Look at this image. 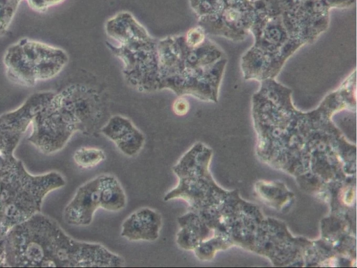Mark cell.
<instances>
[{"instance_id": "cell-7", "label": "cell", "mask_w": 357, "mask_h": 268, "mask_svg": "<svg viewBox=\"0 0 357 268\" xmlns=\"http://www.w3.org/2000/svg\"><path fill=\"white\" fill-rule=\"evenodd\" d=\"M54 93L50 90L35 92L18 107L0 116V156L14 155L34 116Z\"/></svg>"}, {"instance_id": "cell-1", "label": "cell", "mask_w": 357, "mask_h": 268, "mask_svg": "<svg viewBox=\"0 0 357 268\" xmlns=\"http://www.w3.org/2000/svg\"><path fill=\"white\" fill-rule=\"evenodd\" d=\"M105 31L107 46L122 63L123 78L134 90H167L176 96L218 102L227 59L208 38L195 48L185 43L183 34L155 38L128 11L109 18Z\"/></svg>"}, {"instance_id": "cell-12", "label": "cell", "mask_w": 357, "mask_h": 268, "mask_svg": "<svg viewBox=\"0 0 357 268\" xmlns=\"http://www.w3.org/2000/svg\"><path fill=\"white\" fill-rule=\"evenodd\" d=\"M99 203L100 208L109 212H118L126 207L125 191L115 176L100 175Z\"/></svg>"}, {"instance_id": "cell-13", "label": "cell", "mask_w": 357, "mask_h": 268, "mask_svg": "<svg viewBox=\"0 0 357 268\" xmlns=\"http://www.w3.org/2000/svg\"><path fill=\"white\" fill-rule=\"evenodd\" d=\"M105 157V153L102 149L91 147H82L77 149L73 155L75 164L84 168L96 166L103 161Z\"/></svg>"}, {"instance_id": "cell-14", "label": "cell", "mask_w": 357, "mask_h": 268, "mask_svg": "<svg viewBox=\"0 0 357 268\" xmlns=\"http://www.w3.org/2000/svg\"><path fill=\"white\" fill-rule=\"evenodd\" d=\"M23 0H0V38L8 31Z\"/></svg>"}, {"instance_id": "cell-10", "label": "cell", "mask_w": 357, "mask_h": 268, "mask_svg": "<svg viewBox=\"0 0 357 268\" xmlns=\"http://www.w3.org/2000/svg\"><path fill=\"white\" fill-rule=\"evenodd\" d=\"M162 225L160 213L149 207H142L123 221L121 236L131 242H153L158 239Z\"/></svg>"}, {"instance_id": "cell-4", "label": "cell", "mask_w": 357, "mask_h": 268, "mask_svg": "<svg viewBox=\"0 0 357 268\" xmlns=\"http://www.w3.org/2000/svg\"><path fill=\"white\" fill-rule=\"evenodd\" d=\"M100 97L91 88L70 84L36 114L28 141L44 154L61 150L77 132L89 134L101 118Z\"/></svg>"}, {"instance_id": "cell-2", "label": "cell", "mask_w": 357, "mask_h": 268, "mask_svg": "<svg viewBox=\"0 0 357 268\" xmlns=\"http://www.w3.org/2000/svg\"><path fill=\"white\" fill-rule=\"evenodd\" d=\"M330 10L323 0H254V42L241 60L244 79H275L291 55L328 29Z\"/></svg>"}, {"instance_id": "cell-16", "label": "cell", "mask_w": 357, "mask_h": 268, "mask_svg": "<svg viewBox=\"0 0 357 268\" xmlns=\"http://www.w3.org/2000/svg\"><path fill=\"white\" fill-rule=\"evenodd\" d=\"M66 0H26L29 7L35 12L45 13L50 8L59 5Z\"/></svg>"}, {"instance_id": "cell-18", "label": "cell", "mask_w": 357, "mask_h": 268, "mask_svg": "<svg viewBox=\"0 0 357 268\" xmlns=\"http://www.w3.org/2000/svg\"><path fill=\"white\" fill-rule=\"evenodd\" d=\"M331 8H347L355 3L356 0H323Z\"/></svg>"}, {"instance_id": "cell-6", "label": "cell", "mask_w": 357, "mask_h": 268, "mask_svg": "<svg viewBox=\"0 0 357 268\" xmlns=\"http://www.w3.org/2000/svg\"><path fill=\"white\" fill-rule=\"evenodd\" d=\"M68 61L63 49L29 38H22L9 45L3 56L8 79L25 87L54 79Z\"/></svg>"}, {"instance_id": "cell-11", "label": "cell", "mask_w": 357, "mask_h": 268, "mask_svg": "<svg viewBox=\"0 0 357 268\" xmlns=\"http://www.w3.org/2000/svg\"><path fill=\"white\" fill-rule=\"evenodd\" d=\"M177 221L179 230L176 235V244L183 250L193 251L206 236L205 221L196 212L190 210L180 216Z\"/></svg>"}, {"instance_id": "cell-8", "label": "cell", "mask_w": 357, "mask_h": 268, "mask_svg": "<svg viewBox=\"0 0 357 268\" xmlns=\"http://www.w3.org/2000/svg\"><path fill=\"white\" fill-rule=\"evenodd\" d=\"M100 184L98 175L78 187L63 210V220L67 224L86 226L91 223L94 214L100 208Z\"/></svg>"}, {"instance_id": "cell-17", "label": "cell", "mask_w": 357, "mask_h": 268, "mask_svg": "<svg viewBox=\"0 0 357 268\" xmlns=\"http://www.w3.org/2000/svg\"><path fill=\"white\" fill-rule=\"evenodd\" d=\"M190 109V104L185 96H176L172 105V111L178 116L186 115Z\"/></svg>"}, {"instance_id": "cell-15", "label": "cell", "mask_w": 357, "mask_h": 268, "mask_svg": "<svg viewBox=\"0 0 357 268\" xmlns=\"http://www.w3.org/2000/svg\"><path fill=\"white\" fill-rule=\"evenodd\" d=\"M183 35L185 43L194 48L202 45L208 38L206 31L199 24L190 28Z\"/></svg>"}, {"instance_id": "cell-3", "label": "cell", "mask_w": 357, "mask_h": 268, "mask_svg": "<svg viewBox=\"0 0 357 268\" xmlns=\"http://www.w3.org/2000/svg\"><path fill=\"white\" fill-rule=\"evenodd\" d=\"M6 267H123L125 260L99 243L76 240L52 218L36 213L3 240Z\"/></svg>"}, {"instance_id": "cell-5", "label": "cell", "mask_w": 357, "mask_h": 268, "mask_svg": "<svg viewBox=\"0 0 357 268\" xmlns=\"http://www.w3.org/2000/svg\"><path fill=\"white\" fill-rule=\"evenodd\" d=\"M65 185L58 172L32 175L14 155L0 156V267H6L3 240L7 233L40 212L46 195Z\"/></svg>"}, {"instance_id": "cell-9", "label": "cell", "mask_w": 357, "mask_h": 268, "mask_svg": "<svg viewBox=\"0 0 357 268\" xmlns=\"http://www.w3.org/2000/svg\"><path fill=\"white\" fill-rule=\"evenodd\" d=\"M100 132L112 141L127 157H135L145 143L144 134L128 118L114 115L100 128Z\"/></svg>"}]
</instances>
